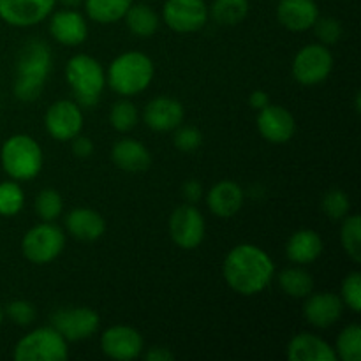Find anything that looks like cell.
<instances>
[{"mask_svg":"<svg viewBox=\"0 0 361 361\" xmlns=\"http://www.w3.org/2000/svg\"><path fill=\"white\" fill-rule=\"evenodd\" d=\"M249 0H214L208 7V16L222 27H235L249 16Z\"/></svg>","mask_w":361,"mask_h":361,"instance_id":"28","label":"cell"},{"mask_svg":"<svg viewBox=\"0 0 361 361\" xmlns=\"http://www.w3.org/2000/svg\"><path fill=\"white\" fill-rule=\"evenodd\" d=\"M49 35L59 44L80 46L88 37V23L83 14L76 9H60L49 14Z\"/></svg>","mask_w":361,"mask_h":361,"instance_id":"18","label":"cell"},{"mask_svg":"<svg viewBox=\"0 0 361 361\" xmlns=\"http://www.w3.org/2000/svg\"><path fill=\"white\" fill-rule=\"evenodd\" d=\"M4 317H6V316H4V307L0 305V326H2V321H4Z\"/></svg>","mask_w":361,"mask_h":361,"instance_id":"44","label":"cell"},{"mask_svg":"<svg viewBox=\"0 0 361 361\" xmlns=\"http://www.w3.org/2000/svg\"><path fill=\"white\" fill-rule=\"evenodd\" d=\"M222 275L226 284L236 295L256 296L275 279V264L270 254L261 247L254 243H240L226 254Z\"/></svg>","mask_w":361,"mask_h":361,"instance_id":"1","label":"cell"},{"mask_svg":"<svg viewBox=\"0 0 361 361\" xmlns=\"http://www.w3.org/2000/svg\"><path fill=\"white\" fill-rule=\"evenodd\" d=\"M183 118H185V109L182 102L166 95L154 97L143 109L145 126L155 133H173L176 127L182 126Z\"/></svg>","mask_w":361,"mask_h":361,"instance_id":"17","label":"cell"},{"mask_svg":"<svg viewBox=\"0 0 361 361\" xmlns=\"http://www.w3.org/2000/svg\"><path fill=\"white\" fill-rule=\"evenodd\" d=\"M111 161L126 173H143L150 168V150L141 141L133 137H122L111 148Z\"/></svg>","mask_w":361,"mask_h":361,"instance_id":"23","label":"cell"},{"mask_svg":"<svg viewBox=\"0 0 361 361\" xmlns=\"http://www.w3.org/2000/svg\"><path fill=\"white\" fill-rule=\"evenodd\" d=\"M71 150H73V154L76 155V157L87 159L94 154V141H92L88 136H81V134H78L76 137L71 140Z\"/></svg>","mask_w":361,"mask_h":361,"instance_id":"39","label":"cell"},{"mask_svg":"<svg viewBox=\"0 0 361 361\" xmlns=\"http://www.w3.org/2000/svg\"><path fill=\"white\" fill-rule=\"evenodd\" d=\"M321 210L330 221H342L351 212V200L342 189H330L321 200Z\"/></svg>","mask_w":361,"mask_h":361,"instance_id":"34","label":"cell"},{"mask_svg":"<svg viewBox=\"0 0 361 361\" xmlns=\"http://www.w3.org/2000/svg\"><path fill=\"white\" fill-rule=\"evenodd\" d=\"M277 20L286 30L305 32L314 27L319 18L316 0H279Z\"/></svg>","mask_w":361,"mask_h":361,"instance_id":"19","label":"cell"},{"mask_svg":"<svg viewBox=\"0 0 361 361\" xmlns=\"http://www.w3.org/2000/svg\"><path fill=\"white\" fill-rule=\"evenodd\" d=\"M137 120H140V113L129 97L118 99L109 109V123L116 133H130L137 126Z\"/></svg>","mask_w":361,"mask_h":361,"instance_id":"31","label":"cell"},{"mask_svg":"<svg viewBox=\"0 0 361 361\" xmlns=\"http://www.w3.org/2000/svg\"><path fill=\"white\" fill-rule=\"evenodd\" d=\"M53 55L48 42L30 39L21 46L16 60L14 76V97L21 102H34L41 97L51 73Z\"/></svg>","mask_w":361,"mask_h":361,"instance_id":"2","label":"cell"},{"mask_svg":"<svg viewBox=\"0 0 361 361\" xmlns=\"http://www.w3.org/2000/svg\"><path fill=\"white\" fill-rule=\"evenodd\" d=\"M256 126L261 137L274 145L288 143L296 133L295 115L284 106L271 104V102L257 111Z\"/></svg>","mask_w":361,"mask_h":361,"instance_id":"15","label":"cell"},{"mask_svg":"<svg viewBox=\"0 0 361 361\" xmlns=\"http://www.w3.org/2000/svg\"><path fill=\"white\" fill-rule=\"evenodd\" d=\"M289 361H337L335 349L319 335L303 334L295 335L286 348Z\"/></svg>","mask_w":361,"mask_h":361,"instance_id":"21","label":"cell"},{"mask_svg":"<svg viewBox=\"0 0 361 361\" xmlns=\"http://www.w3.org/2000/svg\"><path fill=\"white\" fill-rule=\"evenodd\" d=\"M4 173L16 182H30L42 171L44 154L41 145L28 134H14L0 148Z\"/></svg>","mask_w":361,"mask_h":361,"instance_id":"4","label":"cell"},{"mask_svg":"<svg viewBox=\"0 0 361 361\" xmlns=\"http://www.w3.org/2000/svg\"><path fill=\"white\" fill-rule=\"evenodd\" d=\"M334 53L321 42H312L300 49L293 60V78L303 87L324 83L334 71Z\"/></svg>","mask_w":361,"mask_h":361,"instance_id":"8","label":"cell"},{"mask_svg":"<svg viewBox=\"0 0 361 361\" xmlns=\"http://www.w3.org/2000/svg\"><path fill=\"white\" fill-rule=\"evenodd\" d=\"M249 104L250 108L259 111V109H263L264 106L270 104V97H268V94L264 90H254L252 94L249 95Z\"/></svg>","mask_w":361,"mask_h":361,"instance_id":"42","label":"cell"},{"mask_svg":"<svg viewBox=\"0 0 361 361\" xmlns=\"http://www.w3.org/2000/svg\"><path fill=\"white\" fill-rule=\"evenodd\" d=\"M35 214L41 221L44 222H55L56 219L62 215L63 212V200L62 194L56 189H51V187H46L35 197Z\"/></svg>","mask_w":361,"mask_h":361,"instance_id":"32","label":"cell"},{"mask_svg":"<svg viewBox=\"0 0 361 361\" xmlns=\"http://www.w3.org/2000/svg\"><path fill=\"white\" fill-rule=\"evenodd\" d=\"M56 2L62 4L67 9H76V7H80L83 4V0H56Z\"/></svg>","mask_w":361,"mask_h":361,"instance_id":"43","label":"cell"},{"mask_svg":"<svg viewBox=\"0 0 361 361\" xmlns=\"http://www.w3.org/2000/svg\"><path fill=\"white\" fill-rule=\"evenodd\" d=\"M344 305L355 314L361 312V274L358 270L349 271L341 284V295Z\"/></svg>","mask_w":361,"mask_h":361,"instance_id":"35","label":"cell"},{"mask_svg":"<svg viewBox=\"0 0 361 361\" xmlns=\"http://www.w3.org/2000/svg\"><path fill=\"white\" fill-rule=\"evenodd\" d=\"M66 247V233L55 222H39L32 226L21 240V252L30 263L49 264L62 254Z\"/></svg>","mask_w":361,"mask_h":361,"instance_id":"7","label":"cell"},{"mask_svg":"<svg viewBox=\"0 0 361 361\" xmlns=\"http://www.w3.org/2000/svg\"><path fill=\"white\" fill-rule=\"evenodd\" d=\"M83 126V109L71 99L55 101L44 113V129L55 141H71L81 134Z\"/></svg>","mask_w":361,"mask_h":361,"instance_id":"11","label":"cell"},{"mask_svg":"<svg viewBox=\"0 0 361 361\" xmlns=\"http://www.w3.org/2000/svg\"><path fill=\"white\" fill-rule=\"evenodd\" d=\"M69 342L53 326L28 331L16 342L13 358L16 361H63L69 358Z\"/></svg>","mask_w":361,"mask_h":361,"instance_id":"6","label":"cell"},{"mask_svg":"<svg viewBox=\"0 0 361 361\" xmlns=\"http://www.w3.org/2000/svg\"><path fill=\"white\" fill-rule=\"evenodd\" d=\"M303 303V317L307 319V323L314 328H330L334 324H337L338 321L344 316V302L338 295L335 293H310Z\"/></svg>","mask_w":361,"mask_h":361,"instance_id":"16","label":"cell"},{"mask_svg":"<svg viewBox=\"0 0 361 361\" xmlns=\"http://www.w3.org/2000/svg\"><path fill=\"white\" fill-rule=\"evenodd\" d=\"M83 4L92 21L109 25L123 20L133 0H83Z\"/></svg>","mask_w":361,"mask_h":361,"instance_id":"27","label":"cell"},{"mask_svg":"<svg viewBox=\"0 0 361 361\" xmlns=\"http://www.w3.org/2000/svg\"><path fill=\"white\" fill-rule=\"evenodd\" d=\"M207 235V222L203 214L194 204L176 207L169 215V236L173 243L183 250H192L203 243Z\"/></svg>","mask_w":361,"mask_h":361,"instance_id":"10","label":"cell"},{"mask_svg":"<svg viewBox=\"0 0 361 361\" xmlns=\"http://www.w3.org/2000/svg\"><path fill=\"white\" fill-rule=\"evenodd\" d=\"M25 192L20 182L6 180L0 182V217H14L23 210Z\"/></svg>","mask_w":361,"mask_h":361,"instance_id":"33","label":"cell"},{"mask_svg":"<svg viewBox=\"0 0 361 361\" xmlns=\"http://www.w3.org/2000/svg\"><path fill=\"white\" fill-rule=\"evenodd\" d=\"M154 60L141 51H126L111 60L106 71V85L120 97H134L154 81Z\"/></svg>","mask_w":361,"mask_h":361,"instance_id":"3","label":"cell"},{"mask_svg":"<svg viewBox=\"0 0 361 361\" xmlns=\"http://www.w3.org/2000/svg\"><path fill=\"white\" fill-rule=\"evenodd\" d=\"M203 194H204L203 185H201V182H197V180H187V182L182 185V196L187 203L190 204L200 203Z\"/></svg>","mask_w":361,"mask_h":361,"instance_id":"40","label":"cell"},{"mask_svg":"<svg viewBox=\"0 0 361 361\" xmlns=\"http://www.w3.org/2000/svg\"><path fill=\"white\" fill-rule=\"evenodd\" d=\"M123 20H126V25L130 34L141 39L152 37L159 30V25H161L159 14L148 4L141 2L130 4L129 11L126 13Z\"/></svg>","mask_w":361,"mask_h":361,"instance_id":"25","label":"cell"},{"mask_svg":"<svg viewBox=\"0 0 361 361\" xmlns=\"http://www.w3.org/2000/svg\"><path fill=\"white\" fill-rule=\"evenodd\" d=\"M277 281L282 293L291 296V298H307L314 291L312 275L302 264H293V267L284 268L277 275Z\"/></svg>","mask_w":361,"mask_h":361,"instance_id":"26","label":"cell"},{"mask_svg":"<svg viewBox=\"0 0 361 361\" xmlns=\"http://www.w3.org/2000/svg\"><path fill=\"white\" fill-rule=\"evenodd\" d=\"M245 203V190L233 180H221L207 194L208 210L221 219L235 217Z\"/></svg>","mask_w":361,"mask_h":361,"instance_id":"20","label":"cell"},{"mask_svg":"<svg viewBox=\"0 0 361 361\" xmlns=\"http://www.w3.org/2000/svg\"><path fill=\"white\" fill-rule=\"evenodd\" d=\"M208 6L204 0H166L162 20L176 34H192L208 21Z\"/></svg>","mask_w":361,"mask_h":361,"instance_id":"12","label":"cell"},{"mask_svg":"<svg viewBox=\"0 0 361 361\" xmlns=\"http://www.w3.org/2000/svg\"><path fill=\"white\" fill-rule=\"evenodd\" d=\"M49 326L55 328L67 342H80L97 334L101 317L90 307H67L49 316Z\"/></svg>","mask_w":361,"mask_h":361,"instance_id":"9","label":"cell"},{"mask_svg":"<svg viewBox=\"0 0 361 361\" xmlns=\"http://www.w3.org/2000/svg\"><path fill=\"white\" fill-rule=\"evenodd\" d=\"M323 250L324 242L319 233L307 228L293 233L286 243V257L293 264H302V267H307V264L319 259Z\"/></svg>","mask_w":361,"mask_h":361,"instance_id":"24","label":"cell"},{"mask_svg":"<svg viewBox=\"0 0 361 361\" xmlns=\"http://www.w3.org/2000/svg\"><path fill=\"white\" fill-rule=\"evenodd\" d=\"M335 356L341 361H360L361 360V326L358 323L348 324L338 334L335 342Z\"/></svg>","mask_w":361,"mask_h":361,"instance_id":"30","label":"cell"},{"mask_svg":"<svg viewBox=\"0 0 361 361\" xmlns=\"http://www.w3.org/2000/svg\"><path fill=\"white\" fill-rule=\"evenodd\" d=\"M147 361H173L175 360V355L169 351L168 348H161V345H154V348L148 349L147 353H141Z\"/></svg>","mask_w":361,"mask_h":361,"instance_id":"41","label":"cell"},{"mask_svg":"<svg viewBox=\"0 0 361 361\" xmlns=\"http://www.w3.org/2000/svg\"><path fill=\"white\" fill-rule=\"evenodd\" d=\"M312 28L314 32H316V37L319 39L321 44L324 46L337 44V42L341 41L342 35H344L342 23L334 16H319Z\"/></svg>","mask_w":361,"mask_h":361,"instance_id":"37","label":"cell"},{"mask_svg":"<svg viewBox=\"0 0 361 361\" xmlns=\"http://www.w3.org/2000/svg\"><path fill=\"white\" fill-rule=\"evenodd\" d=\"M56 0H0V20L9 27L28 28L48 20Z\"/></svg>","mask_w":361,"mask_h":361,"instance_id":"14","label":"cell"},{"mask_svg":"<svg viewBox=\"0 0 361 361\" xmlns=\"http://www.w3.org/2000/svg\"><path fill=\"white\" fill-rule=\"evenodd\" d=\"M4 316L9 317L18 326H30L37 316V309L28 300H13L4 309Z\"/></svg>","mask_w":361,"mask_h":361,"instance_id":"38","label":"cell"},{"mask_svg":"<svg viewBox=\"0 0 361 361\" xmlns=\"http://www.w3.org/2000/svg\"><path fill=\"white\" fill-rule=\"evenodd\" d=\"M66 229L80 242H97L106 233V221L92 208H74L66 215Z\"/></svg>","mask_w":361,"mask_h":361,"instance_id":"22","label":"cell"},{"mask_svg":"<svg viewBox=\"0 0 361 361\" xmlns=\"http://www.w3.org/2000/svg\"><path fill=\"white\" fill-rule=\"evenodd\" d=\"M173 133V145L183 154H192L203 145V133L194 126H180Z\"/></svg>","mask_w":361,"mask_h":361,"instance_id":"36","label":"cell"},{"mask_svg":"<svg viewBox=\"0 0 361 361\" xmlns=\"http://www.w3.org/2000/svg\"><path fill=\"white\" fill-rule=\"evenodd\" d=\"M66 80L74 101L81 109L94 108L106 87V71L97 59L85 53L71 56L66 66Z\"/></svg>","mask_w":361,"mask_h":361,"instance_id":"5","label":"cell"},{"mask_svg":"<svg viewBox=\"0 0 361 361\" xmlns=\"http://www.w3.org/2000/svg\"><path fill=\"white\" fill-rule=\"evenodd\" d=\"M341 245L355 263H361V217L349 214L342 219Z\"/></svg>","mask_w":361,"mask_h":361,"instance_id":"29","label":"cell"},{"mask_svg":"<svg viewBox=\"0 0 361 361\" xmlns=\"http://www.w3.org/2000/svg\"><path fill=\"white\" fill-rule=\"evenodd\" d=\"M143 349V335L129 324H115V326L106 328L101 335V351L111 360H136L140 358Z\"/></svg>","mask_w":361,"mask_h":361,"instance_id":"13","label":"cell"}]
</instances>
